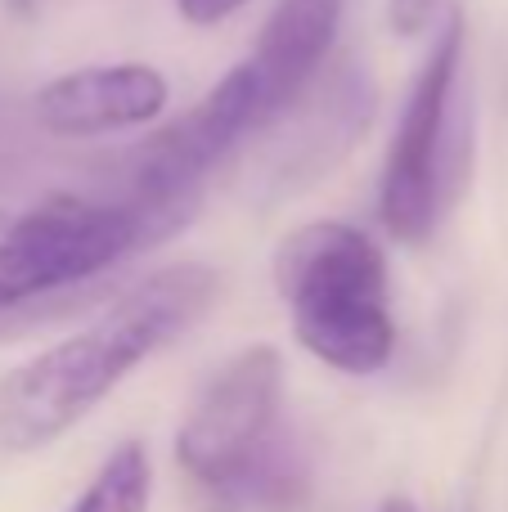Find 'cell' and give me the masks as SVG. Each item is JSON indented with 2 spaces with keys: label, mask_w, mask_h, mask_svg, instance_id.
<instances>
[{
  "label": "cell",
  "mask_w": 508,
  "mask_h": 512,
  "mask_svg": "<svg viewBox=\"0 0 508 512\" xmlns=\"http://www.w3.org/2000/svg\"><path fill=\"white\" fill-rule=\"evenodd\" d=\"M9 225H14V212H9V207H0V243H5Z\"/></svg>",
  "instance_id": "13"
},
{
  "label": "cell",
  "mask_w": 508,
  "mask_h": 512,
  "mask_svg": "<svg viewBox=\"0 0 508 512\" xmlns=\"http://www.w3.org/2000/svg\"><path fill=\"white\" fill-rule=\"evenodd\" d=\"M221 292L212 265L180 261L144 274L104 315L0 378V450L32 454L90 418L144 360L185 337Z\"/></svg>",
  "instance_id": "1"
},
{
  "label": "cell",
  "mask_w": 508,
  "mask_h": 512,
  "mask_svg": "<svg viewBox=\"0 0 508 512\" xmlns=\"http://www.w3.org/2000/svg\"><path fill=\"white\" fill-rule=\"evenodd\" d=\"M153 243L162 239L149 216L122 198L99 203L81 194H50L14 216L0 243V283L18 306H27L99 279Z\"/></svg>",
  "instance_id": "5"
},
{
  "label": "cell",
  "mask_w": 508,
  "mask_h": 512,
  "mask_svg": "<svg viewBox=\"0 0 508 512\" xmlns=\"http://www.w3.org/2000/svg\"><path fill=\"white\" fill-rule=\"evenodd\" d=\"M270 270L293 337L315 360L351 378L387 369L396 355L387 256L365 230L347 221L297 225L275 248Z\"/></svg>",
  "instance_id": "3"
},
{
  "label": "cell",
  "mask_w": 508,
  "mask_h": 512,
  "mask_svg": "<svg viewBox=\"0 0 508 512\" xmlns=\"http://www.w3.org/2000/svg\"><path fill=\"white\" fill-rule=\"evenodd\" d=\"M378 512H423V508L414 504V499H405V495H392V499H383V504H378Z\"/></svg>",
  "instance_id": "12"
},
{
  "label": "cell",
  "mask_w": 508,
  "mask_h": 512,
  "mask_svg": "<svg viewBox=\"0 0 508 512\" xmlns=\"http://www.w3.org/2000/svg\"><path fill=\"white\" fill-rule=\"evenodd\" d=\"M14 5H27V0H14Z\"/></svg>",
  "instance_id": "15"
},
{
  "label": "cell",
  "mask_w": 508,
  "mask_h": 512,
  "mask_svg": "<svg viewBox=\"0 0 508 512\" xmlns=\"http://www.w3.org/2000/svg\"><path fill=\"white\" fill-rule=\"evenodd\" d=\"M149 504H153L149 445L122 441L95 468V477L86 481V490L77 495V504H68V512H149Z\"/></svg>",
  "instance_id": "9"
},
{
  "label": "cell",
  "mask_w": 508,
  "mask_h": 512,
  "mask_svg": "<svg viewBox=\"0 0 508 512\" xmlns=\"http://www.w3.org/2000/svg\"><path fill=\"white\" fill-rule=\"evenodd\" d=\"M284 355L257 342L234 351L194 396L176 459L203 490L243 508H293L306 468L284 436Z\"/></svg>",
  "instance_id": "2"
},
{
  "label": "cell",
  "mask_w": 508,
  "mask_h": 512,
  "mask_svg": "<svg viewBox=\"0 0 508 512\" xmlns=\"http://www.w3.org/2000/svg\"><path fill=\"white\" fill-rule=\"evenodd\" d=\"M243 5H248V0H176L180 18H185V23H194V27H216V23H225V18L239 14Z\"/></svg>",
  "instance_id": "11"
},
{
  "label": "cell",
  "mask_w": 508,
  "mask_h": 512,
  "mask_svg": "<svg viewBox=\"0 0 508 512\" xmlns=\"http://www.w3.org/2000/svg\"><path fill=\"white\" fill-rule=\"evenodd\" d=\"M369 117V86L365 72H338V77L311 81L302 99H297L288 113H279L275 122L288 126L284 144H270L266 153V176L275 185V194H293L297 185H311V180L329 176L342 162V153L356 144V135L365 131Z\"/></svg>",
  "instance_id": "7"
},
{
  "label": "cell",
  "mask_w": 508,
  "mask_h": 512,
  "mask_svg": "<svg viewBox=\"0 0 508 512\" xmlns=\"http://www.w3.org/2000/svg\"><path fill=\"white\" fill-rule=\"evenodd\" d=\"M441 0H387V18H392V32L401 36H419L432 27Z\"/></svg>",
  "instance_id": "10"
},
{
  "label": "cell",
  "mask_w": 508,
  "mask_h": 512,
  "mask_svg": "<svg viewBox=\"0 0 508 512\" xmlns=\"http://www.w3.org/2000/svg\"><path fill=\"white\" fill-rule=\"evenodd\" d=\"M171 86L153 63H90L45 81L32 99L36 122L63 140L135 131L162 117Z\"/></svg>",
  "instance_id": "6"
},
{
  "label": "cell",
  "mask_w": 508,
  "mask_h": 512,
  "mask_svg": "<svg viewBox=\"0 0 508 512\" xmlns=\"http://www.w3.org/2000/svg\"><path fill=\"white\" fill-rule=\"evenodd\" d=\"M464 68V14L450 9L446 23L437 27L423 68L405 95L401 122L387 144L383 180H378V221L405 248H419L437 230L441 212L450 207L459 189V149L455 135V86Z\"/></svg>",
  "instance_id": "4"
},
{
  "label": "cell",
  "mask_w": 508,
  "mask_h": 512,
  "mask_svg": "<svg viewBox=\"0 0 508 512\" xmlns=\"http://www.w3.org/2000/svg\"><path fill=\"white\" fill-rule=\"evenodd\" d=\"M9 310H18V301L5 292V283H0V315H9Z\"/></svg>",
  "instance_id": "14"
},
{
  "label": "cell",
  "mask_w": 508,
  "mask_h": 512,
  "mask_svg": "<svg viewBox=\"0 0 508 512\" xmlns=\"http://www.w3.org/2000/svg\"><path fill=\"white\" fill-rule=\"evenodd\" d=\"M342 5L347 0H279L270 9L252 50V68L261 72V86H266L270 122L288 113L324 72L342 23Z\"/></svg>",
  "instance_id": "8"
}]
</instances>
